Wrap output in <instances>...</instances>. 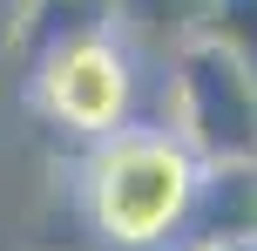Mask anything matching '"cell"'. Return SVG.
Masks as SVG:
<instances>
[{"mask_svg": "<svg viewBox=\"0 0 257 251\" xmlns=\"http://www.w3.org/2000/svg\"><path fill=\"white\" fill-rule=\"evenodd\" d=\"M257 238V163H203L183 217V244H250Z\"/></svg>", "mask_w": 257, "mask_h": 251, "instance_id": "obj_4", "label": "cell"}, {"mask_svg": "<svg viewBox=\"0 0 257 251\" xmlns=\"http://www.w3.org/2000/svg\"><path fill=\"white\" fill-rule=\"evenodd\" d=\"M169 136L196 163H257V75L203 34L169 54Z\"/></svg>", "mask_w": 257, "mask_h": 251, "instance_id": "obj_3", "label": "cell"}, {"mask_svg": "<svg viewBox=\"0 0 257 251\" xmlns=\"http://www.w3.org/2000/svg\"><path fill=\"white\" fill-rule=\"evenodd\" d=\"M176 251H257V238L250 244H176Z\"/></svg>", "mask_w": 257, "mask_h": 251, "instance_id": "obj_7", "label": "cell"}, {"mask_svg": "<svg viewBox=\"0 0 257 251\" xmlns=\"http://www.w3.org/2000/svg\"><path fill=\"white\" fill-rule=\"evenodd\" d=\"M203 163L169 122H128L81 156V217L108 251H176Z\"/></svg>", "mask_w": 257, "mask_h": 251, "instance_id": "obj_1", "label": "cell"}, {"mask_svg": "<svg viewBox=\"0 0 257 251\" xmlns=\"http://www.w3.org/2000/svg\"><path fill=\"white\" fill-rule=\"evenodd\" d=\"M21 7H27V0H0V61L14 54V34H21Z\"/></svg>", "mask_w": 257, "mask_h": 251, "instance_id": "obj_6", "label": "cell"}, {"mask_svg": "<svg viewBox=\"0 0 257 251\" xmlns=\"http://www.w3.org/2000/svg\"><path fill=\"white\" fill-rule=\"evenodd\" d=\"M196 34L217 41L223 54H237L257 75V0H203V27Z\"/></svg>", "mask_w": 257, "mask_h": 251, "instance_id": "obj_5", "label": "cell"}, {"mask_svg": "<svg viewBox=\"0 0 257 251\" xmlns=\"http://www.w3.org/2000/svg\"><path fill=\"white\" fill-rule=\"evenodd\" d=\"M34 75H27V95H34L41 122L75 143H102L136 122V48L115 34V27H81L68 41H48L41 54H27Z\"/></svg>", "mask_w": 257, "mask_h": 251, "instance_id": "obj_2", "label": "cell"}]
</instances>
